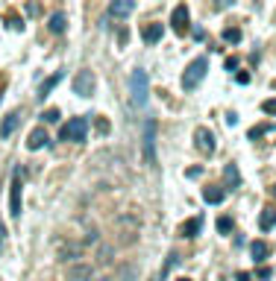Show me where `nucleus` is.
Returning <instances> with one entry per match:
<instances>
[{
    "instance_id": "1",
    "label": "nucleus",
    "mask_w": 276,
    "mask_h": 281,
    "mask_svg": "<svg viewBox=\"0 0 276 281\" xmlns=\"http://www.w3.org/2000/svg\"><path fill=\"white\" fill-rule=\"evenodd\" d=\"M129 94H132V103L138 109L147 106V97H150V79H147V70L135 67L132 76H129Z\"/></svg>"
},
{
    "instance_id": "2",
    "label": "nucleus",
    "mask_w": 276,
    "mask_h": 281,
    "mask_svg": "<svg viewBox=\"0 0 276 281\" xmlns=\"http://www.w3.org/2000/svg\"><path fill=\"white\" fill-rule=\"evenodd\" d=\"M206 73H209V59L206 56H197V59L185 67V73H182V88H185V91H194L197 85L203 82Z\"/></svg>"
},
{
    "instance_id": "3",
    "label": "nucleus",
    "mask_w": 276,
    "mask_h": 281,
    "mask_svg": "<svg viewBox=\"0 0 276 281\" xmlns=\"http://www.w3.org/2000/svg\"><path fill=\"white\" fill-rule=\"evenodd\" d=\"M86 135H88V120L86 117H71L68 123L62 126L59 138H62V141H74V144H83Z\"/></svg>"
},
{
    "instance_id": "4",
    "label": "nucleus",
    "mask_w": 276,
    "mask_h": 281,
    "mask_svg": "<svg viewBox=\"0 0 276 281\" xmlns=\"http://www.w3.org/2000/svg\"><path fill=\"white\" fill-rule=\"evenodd\" d=\"M144 161L156 167V120H144Z\"/></svg>"
},
{
    "instance_id": "5",
    "label": "nucleus",
    "mask_w": 276,
    "mask_h": 281,
    "mask_svg": "<svg viewBox=\"0 0 276 281\" xmlns=\"http://www.w3.org/2000/svg\"><path fill=\"white\" fill-rule=\"evenodd\" d=\"M94 85H97V79H94V73H91V70H80V73L74 76V82H71V88H74V94H77V97H91Z\"/></svg>"
},
{
    "instance_id": "6",
    "label": "nucleus",
    "mask_w": 276,
    "mask_h": 281,
    "mask_svg": "<svg viewBox=\"0 0 276 281\" xmlns=\"http://www.w3.org/2000/svg\"><path fill=\"white\" fill-rule=\"evenodd\" d=\"M194 141H197V149H200L203 155H212V152L218 149V144H215V132H212L209 126H197V129H194Z\"/></svg>"
},
{
    "instance_id": "7",
    "label": "nucleus",
    "mask_w": 276,
    "mask_h": 281,
    "mask_svg": "<svg viewBox=\"0 0 276 281\" xmlns=\"http://www.w3.org/2000/svg\"><path fill=\"white\" fill-rule=\"evenodd\" d=\"M9 214L21 217V170L12 173V184H9Z\"/></svg>"
},
{
    "instance_id": "8",
    "label": "nucleus",
    "mask_w": 276,
    "mask_h": 281,
    "mask_svg": "<svg viewBox=\"0 0 276 281\" xmlns=\"http://www.w3.org/2000/svg\"><path fill=\"white\" fill-rule=\"evenodd\" d=\"M171 27H173V33H179V35L188 30V6H185V3L173 6V12H171Z\"/></svg>"
},
{
    "instance_id": "9",
    "label": "nucleus",
    "mask_w": 276,
    "mask_h": 281,
    "mask_svg": "<svg viewBox=\"0 0 276 281\" xmlns=\"http://www.w3.org/2000/svg\"><path fill=\"white\" fill-rule=\"evenodd\" d=\"M50 144V138H47V132H44V126H35L33 132L27 135V149H41V147H47Z\"/></svg>"
},
{
    "instance_id": "10",
    "label": "nucleus",
    "mask_w": 276,
    "mask_h": 281,
    "mask_svg": "<svg viewBox=\"0 0 276 281\" xmlns=\"http://www.w3.org/2000/svg\"><path fill=\"white\" fill-rule=\"evenodd\" d=\"M91 275H94L91 264H74V266H68V278L71 281H91Z\"/></svg>"
},
{
    "instance_id": "11",
    "label": "nucleus",
    "mask_w": 276,
    "mask_h": 281,
    "mask_svg": "<svg viewBox=\"0 0 276 281\" xmlns=\"http://www.w3.org/2000/svg\"><path fill=\"white\" fill-rule=\"evenodd\" d=\"M18 123H21V112H12V115H6V120L0 123V138H9V135L18 129Z\"/></svg>"
},
{
    "instance_id": "12",
    "label": "nucleus",
    "mask_w": 276,
    "mask_h": 281,
    "mask_svg": "<svg viewBox=\"0 0 276 281\" xmlns=\"http://www.w3.org/2000/svg\"><path fill=\"white\" fill-rule=\"evenodd\" d=\"M250 255H253L256 264H261V261L270 255V243H264V240H253V243H250Z\"/></svg>"
},
{
    "instance_id": "13",
    "label": "nucleus",
    "mask_w": 276,
    "mask_h": 281,
    "mask_svg": "<svg viewBox=\"0 0 276 281\" xmlns=\"http://www.w3.org/2000/svg\"><path fill=\"white\" fill-rule=\"evenodd\" d=\"M200 229H203V220H200V217H191L188 223L179 226V234H182V237H197Z\"/></svg>"
},
{
    "instance_id": "14",
    "label": "nucleus",
    "mask_w": 276,
    "mask_h": 281,
    "mask_svg": "<svg viewBox=\"0 0 276 281\" xmlns=\"http://www.w3.org/2000/svg\"><path fill=\"white\" fill-rule=\"evenodd\" d=\"M62 79H65V73H62V70H56V73H53L47 82H41V85H38V97L44 100V97H47V94L53 91V88H56V85L62 82Z\"/></svg>"
},
{
    "instance_id": "15",
    "label": "nucleus",
    "mask_w": 276,
    "mask_h": 281,
    "mask_svg": "<svg viewBox=\"0 0 276 281\" xmlns=\"http://www.w3.org/2000/svg\"><path fill=\"white\" fill-rule=\"evenodd\" d=\"M259 226L264 229V232H270L276 226V208L273 205H267V208H261V217H259Z\"/></svg>"
},
{
    "instance_id": "16",
    "label": "nucleus",
    "mask_w": 276,
    "mask_h": 281,
    "mask_svg": "<svg viewBox=\"0 0 276 281\" xmlns=\"http://www.w3.org/2000/svg\"><path fill=\"white\" fill-rule=\"evenodd\" d=\"M203 199H206L209 205H221L226 199V191L224 188H206V191H203Z\"/></svg>"
},
{
    "instance_id": "17",
    "label": "nucleus",
    "mask_w": 276,
    "mask_h": 281,
    "mask_svg": "<svg viewBox=\"0 0 276 281\" xmlns=\"http://www.w3.org/2000/svg\"><path fill=\"white\" fill-rule=\"evenodd\" d=\"M47 27H50L53 35H62V33H65V27H68V24H65V12H53Z\"/></svg>"
},
{
    "instance_id": "18",
    "label": "nucleus",
    "mask_w": 276,
    "mask_h": 281,
    "mask_svg": "<svg viewBox=\"0 0 276 281\" xmlns=\"http://www.w3.org/2000/svg\"><path fill=\"white\" fill-rule=\"evenodd\" d=\"M132 9H135V3H132V0H115V3L109 6V12H112V15H129Z\"/></svg>"
},
{
    "instance_id": "19",
    "label": "nucleus",
    "mask_w": 276,
    "mask_h": 281,
    "mask_svg": "<svg viewBox=\"0 0 276 281\" xmlns=\"http://www.w3.org/2000/svg\"><path fill=\"white\" fill-rule=\"evenodd\" d=\"M162 33H165L162 24H150V27H144V41H147V44H156V41L162 38Z\"/></svg>"
},
{
    "instance_id": "20",
    "label": "nucleus",
    "mask_w": 276,
    "mask_h": 281,
    "mask_svg": "<svg viewBox=\"0 0 276 281\" xmlns=\"http://www.w3.org/2000/svg\"><path fill=\"white\" fill-rule=\"evenodd\" d=\"M80 255H83V246H74V243L59 249V258H62V261H77Z\"/></svg>"
},
{
    "instance_id": "21",
    "label": "nucleus",
    "mask_w": 276,
    "mask_h": 281,
    "mask_svg": "<svg viewBox=\"0 0 276 281\" xmlns=\"http://www.w3.org/2000/svg\"><path fill=\"white\" fill-rule=\"evenodd\" d=\"M224 179H226L229 184H232V188H238V184H241V173H238V167H235V164H226Z\"/></svg>"
},
{
    "instance_id": "22",
    "label": "nucleus",
    "mask_w": 276,
    "mask_h": 281,
    "mask_svg": "<svg viewBox=\"0 0 276 281\" xmlns=\"http://www.w3.org/2000/svg\"><path fill=\"white\" fill-rule=\"evenodd\" d=\"M224 41L238 44V41H241V30H238V27H226V30H224Z\"/></svg>"
},
{
    "instance_id": "23",
    "label": "nucleus",
    "mask_w": 276,
    "mask_h": 281,
    "mask_svg": "<svg viewBox=\"0 0 276 281\" xmlns=\"http://www.w3.org/2000/svg\"><path fill=\"white\" fill-rule=\"evenodd\" d=\"M41 117H44V123H59V117L62 115H59V109H47Z\"/></svg>"
},
{
    "instance_id": "24",
    "label": "nucleus",
    "mask_w": 276,
    "mask_h": 281,
    "mask_svg": "<svg viewBox=\"0 0 276 281\" xmlns=\"http://www.w3.org/2000/svg\"><path fill=\"white\" fill-rule=\"evenodd\" d=\"M261 112H264V115H276V100H264V103H261Z\"/></svg>"
},
{
    "instance_id": "25",
    "label": "nucleus",
    "mask_w": 276,
    "mask_h": 281,
    "mask_svg": "<svg viewBox=\"0 0 276 281\" xmlns=\"http://www.w3.org/2000/svg\"><path fill=\"white\" fill-rule=\"evenodd\" d=\"M229 229H232V220H229V217H221V220H218V232H229Z\"/></svg>"
},
{
    "instance_id": "26",
    "label": "nucleus",
    "mask_w": 276,
    "mask_h": 281,
    "mask_svg": "<svg viewBox=\"0 0 276 281\" xmlns=\"http://www.w3.org/2000/svg\"><path fill=\"white\" fill-rule=\"evenodd\" d=\"M235 79H238L241 85H247V82H250V73H244V70H241V73H235Z\"/></svg>"
},
{
    "instance_id": "27",
    "label": "nucleus",
    "mask_w": 276,
    "mask_h": 281,
    "mask_svg": "<svg viewBox=\"0 0 276 281\" xmlns=\"http://www.w3.org/2000/svg\"><path fill=\"white\" fill-rule=\"evenodd\" d=\"M235 67H238V59H235V56H232V59H226V70H235Z\"/></svg>"
},
{
    "instance_id": "28",
    "label": "nucleus",
    "mask_w": 276,
    "mask_h": 281,
    "mask_svg": "<svg viewBox=\"0 0 276 281\" xmlns=\"http://www.w3.org/2000/svg\"><path fill=\"white\" fill-rule=\"evenodd\" d=\"M226 123H229V126H235V123H238V115H235V112H229V115H226Z\"/></svg>"
},
{
    "instance_id": "29",
    "label": "nucleus",
    "mask_w": 276,
    "mask_h": 281,
    "mask_svg": "<svg viewBox=\"0 0 276 281\" xmlns=\"http://www.w3.org/2000/svg\"><path fill=\"white\" fill-rule=\"evenodd\" d=\"M9 27H12V30H24V24H21L18 18H12V21H9Z\"/></svg>"
},
{
    "instance_id": "30",
    "label": "nucleus",
    "mask_w": 276,
    "mask_h": 281,
    "mask_svg": "<svg viewBox=\"0 0 276 281\" xmlns=\"http://www.w3.org/2000/svg\"><path fill=\"white\" fill-rule=\"evenodd\" d=\"M235 278H238V281H250V275H247V272H238Z\"/></svg>"
},
{
    "instance_id": "31",
    "label": "nucleus",
    "mask_w": 276,
    "mask_h": 281,
    "mask_svg": "<svg viewBox=\"0 0 276 281\" xmlns=\"http://www.w3.org/2000/svg\"><path fill=\"white\" fill-rule=\"evenodd\" d=\"M176 281H191V278H176Z\"/></svg>"
},
{
    "instance_id": "32",
    "label": "nucleus",
    "mask_w": 276,
    "mask_h": 281,
    "mask_svg": "<svg viewBox=\"0 0 276 281\" xmlns=\"http://www.w3.org/2000/svg\"><path fill=\"white\" fill-rule=\"evenodd\" d=\"M273 197H276V188H273Z\"/></svg>"
}]
</instances>
